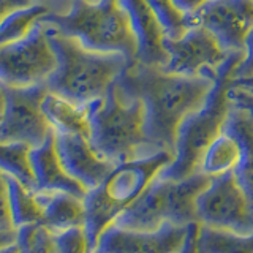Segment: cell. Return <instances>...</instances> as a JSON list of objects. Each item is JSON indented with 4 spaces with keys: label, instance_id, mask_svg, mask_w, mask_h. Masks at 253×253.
Returning <instances> with one entry per match:
<instances>
[{
    "label": "cell",
    "instance_id": "4",
    "mask_svg": "<svg viewBox=\"0 0 253 253\" xmlns=\"http://www.w3.org/2000/svg\"><path fill=\"white\" fill-rule=\"evenodd\" d=\"M241 59L242 54H229L226 62L217 70L213 85L204 105L182 121L174 141L172 160L160 171V177L180 180L200 171V163L206 149L223 130V125L233 109L231 73Z\"/></svg>",
    "mask_w": 253,
    "mask_h": 253
},
{
    "label": "cell",
    "instance_id": "16",
    "mask_svg": "<svg viewBox=\"0 0 253 253\" xmlns=\"http://www.w3.org/2000/svg\"><path fill=\"white\" fill-rule=\"evenodd\" d=\"M30 165L34 172L35 190L38 192H65L84 198L87 190L68 176L55 150L54 131L37 147L30 149Z\"/></svg>",
    "mask_w": 253,
    "mask_h": 253
},
{
    "label": "cell",
    "instance_id": "14",
    "mask_svg": "<svg viewBox=\"0 0 253 253\" xmlns=\"http://www.w3.org/2000/svg\"><path fill=\"white\" fill-rule=\"evenodd\" d=\"M54 141L63 169L87 192L100 185L114 169L116 165L101 157L84 136L54 131Z\"/></svg>",
    "mask_w": 253,
    "mask_h": 253
},
{
    "label": "cell",
    "instance_id": "9",
    "mask_svg": "<svg viewBox=\"0 0 253 253\" xmlns=\"http://www.w3.org/2000/svg\"><path fill=\"white\" fill-rule=\"evenodd\" d=\"M55 68V55L40 21L18 42L0 46V84L29 87L44 84Z\"/></svg>",
    "mask_w": 253,
    "mask_h": 253
},
{
    "label": "cell",
    "instance_id": "20",
    "mask_svg": "<svg viewBox=\"0 0 253 253\" xmlns=\"http://www.w3.org/2000/svg\"><path fill=\"white\" fill-rule=\"evenodd\" d=\"M241 152L237 138L223 128L206 149L200 163V171L211 177L234 171L241 160Z\"/></svg>",
    "mask_w": 253,
    "mask_h": 253
},
{
    "label": "cell",
    "instance_id": "2",
    "mask_svg": "<svg viewBox=\"0 0 253 253\" xmlns=\"http://www.w3.org/2000/svg\"><path fill=\"white\" fill-rule=\"evenodd\" d=\"M49 13L40 22L97 52L136 60V42L119 0H46Z\"/></svg>",
    "mask_w": 253,
    "mask_h": 253
},
{
    "label": "cell",
    "instance_id": "11",
    "mask_svg": "<svg viewBox=\"0 0 253 253\" xmlns=\"http://www.w3.org/2000/svg\"><path fill=\"white\" fill-rule=\"evenodd\" d=\"M168 54L165 73L179 76H215L229 57L218 40L203 26H190L177 38H165Z\"/></svg>",
    "mask_w": 253,
    "mask_h": 253
},
{
    "label": "cell",
    "instance_id": "13",
    "mask_svg": "<svg viewBox=\"0 0 253 253\" xmlns=\"http://www.w3.org/2000/svg\"><path fill=\"white\" fill-rule=\"evenodd\" d=\"M190 21L208 29L229 54L244 55L245 38L253 29V0H209Z\"/></svg>",
    "mask_w": 253,
    "mask_h": 253
},
{
    "label": "cell",
    "instance_id": "31",
    "mask_svg": "<svg viewBox=\"0 0 253 253\" xmlns=\"http://www.w3.org/2000/svg\"><path fill=\"white\" fill-rule=\"evenodd\" d=\"M172 2L185 16H192L200 10L203 5L208 3L209 0H172Z\"/></svg>",
    "mask_w": 253,
    "mask_h": 253
},
{
    "label": "cell",
    "instance_id": "5",
    "mask_svg": "<svg viewBox=\"0 0 253 253\" xmlns=\"http://www.w3.org/2000/svg\"><path fill=\"white\" fill-rule=\"evenodd\" d=\"M89 141L97 152L114 165L155 154L144 128V105L125 93L116 83L106 95L87 105Z\"/></svg>",
    "mask_w": 253,
    "mask_h": 253
},
{
    "label": "cell",
    "instance_id": "18",
    "mask_svg": "<svg viewBox=\"0 0 253 253\" xmlns=\"http://www.w3.org/2000/svg\"><path fill=\"white\" fill-rule=\"evenodd\" d=\"M42 111L55 133L79 134L89 139V111L87 105H76L52 92H47L42 101Z\"/></svg>",
    "mask_w": 253,
    "mask_h": 253
},
{
    "label": "cell",
    "instance_id": "35",
    "mask_svg": "<svg viewBox=\"0 0 253 253\" xmlns=\"http://www.w3.org/2000/svg\"><path fill=\"white\" fill-rule=\"evenodd\" d=\"M193 239H195V237H193ZM185 253H195V250H193V241H192V244H190V247L185 250Z\"/></svg>",
    "mask_w": 253,
    "mask_h": 253
},
{
    "label": "cell",
    "instance_id": "27",
    "mask_svg": "<svg viewBox=\"0 0 253 253\" xmlns=\"http://www.w3.org/2000/svg\"><path fill=\"white\" fill-rule=\"evenodd\" d=\"M54 236L55 244H57V253H90L84 228H71Z\"/></svg>",
    "mask_w": 253,
    "mask_h": 253
},
{
    "label": "cell",
    "instance_id": "25",
    "mask_svg": "<svg viewBox=\"0 0 253 253\" xmlns=\"http://www.w3.org/2000/svg\"><path fill=\"white\" fill-rule=\"evenodd\" d=\"M150 11L160 22L166 38H177L192 26L190 16H185L172 0H146Z\"/></svg>",
    "mask_w": 253,
    "mask_h": 253
},
{
    "label": "cell",
    "instance_id": "3",
    "mask_svg": "<svg viewBox=\"0 0 253 253\" xmlns=\"http://www.w3.org/2000/svg\"><path fill=\"white\" fill-rule=\"evenodd\" d=\"M44 27L55 55V68L44 85L47 92L76 105L103 98L122 71L133 63L122 54L89 51L76 40Z\"/></svg>",
    "mask_w": 253,
    "mask_h": 253
},
{
    "label": "cell",
    "instance_id": "8",
    "mask_svg": "<svg viewBox=\"0 0 253 253\" xmlns=\"http://www.w3.org/2000/svg\"><path fill=\"white\" fill-rule=\"evenodd\" d=\"M198 225L253 234V204L234 171L211 177L195 203Z\"/></svg>",
    "mask_w": 253,
    "mask_h": 253
},
{
    "label": "cell",
    "instance_id": "1",
    "mask_svg": "<svg viewBox=\"0 0 253 253\" xmlns=\"http://www.w3.org/2000/svg\"><path fill=\"white\" fill-rule=\"evenodd\" d=\"M215 76H179L133 62L116 79L121 89L144 105L146 138L154 152L172 154L182 121L200 109Z\"/></svg>",
    "mask_w": 253,
    "mask_h": 253
},
{
    "label": "cell",
    "instance_id": "22",
    "mask_svg": "<svg viewBox=\"0 0 253 253\" xmlns=\"http://www.w3.org/2000/svg\"><path fill=\"white\" fill-rule=\"evenodd\" d=\"M8 177V193H10V212L14 229L27 225L40 223L42 209H40L37 190L24 185L22 182Z\"/></svg>",
    "mask_w": 253,
    "mask_h": 253
},
{
    "label": "cell",
    "instance_id": "23",
    "mask_svg": "<svg viewBox=\"0 0 253 253\" xmlns=\"http://www.w3.org/2000/svg\"><path fill=\"white\" fill-rule=\"evenodd\" d=\"M49 13L47 5L43 3H32L26 8L16 10L0 21V46L18 42L22 37L29 34V30L35 26L44 14Z\"/></svg>",
    "mask_w": 253,
    "mask_h": 253
},
{
    "label": "cell",
    "instance_id": "15",
    "mask_svg": "<svg viewBox=\"0 0 253 253\" xmlns=\"http://www.w3.org/2000/svg\"><path fill=\"white\" fill-rule=\"evenodd\" d=\"M122 5L136 42V60L141 65L163 68L168 54L165 49V30L146 0H119Z\"/></svg>",
    "mask_w": 253,
    "mask_h": 253
},
{
    "label": "cell",
    "instance_id": "37",
    "mask_svg": "<svg viewBox=\"0 0 253 253\" xmlns=\"http://www.w3.org/2000/svg\"><path fill=\"white\" fill-rule=\"evenodd\" d=\"M245 92H250V93L253 95V89H249V90H245Z\"/></svg>",
    "mask_w": 253,
    "mask_h": 253
},
{
    "label": "cell",
    "instance_id": "17",
    "mask_svg": "<svg viewBox=\"0 0 253 253\" xmlns=\"http://www.w3.org/2000/svg\"><path fill=\"white\" fill-rule=\"evenodd\" d=\"M37 198L42 209L40 225L49 229L51 233L57 234L71 228H84V198L65 192H38V190Z\"/></svg>",
    "mask_w": 253,
    "mask_h": 253
},
{
    "label": "cell",
    "instance_id": "36",
    "mask_svg": "<svg viewBox=\"0 0 253 253\" xmlns=\"http://www.w3.org/2000/svg\"><path fill=\"white\" fill-rule=\"evenodd\" d=\"M37 3H43V2H46V0H35Z\"/></svg>",
    "mask_w": 253,
    "mask_h": 253
},
{
    "label": "cell",
    "instance_id": "33",
    "mask_svg": "<svg viewBox=\"0 0 253 253\" xmlns=\"http://www.w3.org/2000/svg\"><path fill=\"white\" fill-rule=\"evenodd\" d=\"M231 87L233 89H242V90L253 89V78L245 79V81H241V83H234V84H231Z\"/></svg>",
    "mask_w": 253,
    "mask_h": 253
},
{
    "label": "cell",
    "instance_id": "12",
    "mask_svg": "<svg viewBox=\"0 0 253 253\" xmlns=\"http://www.w3.org/2000/svg\"><path fill=\"white\" fill-rule=\"evenodd\" d=\"M198 225L165 223L152 231L109 226L92 253H185Z\"/></svg>",
    "mask_w": 253,
    "mask_h": 253
},
{
    "label": "cell",
    "instance_id": "30",
    "mask_svg": "<svg viewBox=\"0 0 253 253\" xmlns=\"http://www.w3.org/2000/svg\"><path fill=\"white\" fill-rule=\"evenodd\" d=\"M32 3H37L35 0H0V21L10 13L26 8Z\"/></svg>",
    "mask_w": 253,
    "mask_h": 253
},
{
    "label": "cell",
    "instance_id": "21",
    "mask_svg": "<svg viewBox=\"0 0 253 253\" xmlns=\"http://www.w3.org/2000/svg\"><path fill=\"white\" fill-rule=\"evenodd\" d=\"M193 250L195 253H253V234L242 236L225 229L198 225Z\"/></svg>",
    "mask_w": 253,
    "mask_h": 253
},
{
    "label": "cell",
    "instance_id": "28",
    "mask_svg": "<svg viewBox=\"0 0 253 253\" xmlns=\"http://www.w3.org/2000/svg\"><path fill=\"white\" fill-rule=\"evenodd\" d=\"M253 78V29L245 38V47H244V55L241 62L234 67L231 73V84L241 83L245 79Z\"/></svg>",
    "mask_w": 253,
    "mask_h": 253
},
{
    "label": "cell",
    "instance_id": "19",
    "mask_svg": "<svg viewBox=\"0 0 253 253\" xmlns=\"http://www.w3.org/2000/svg\"><path fill=\"white\" fill-rule=\"evenodd\" d=\"M223 128L233 133L241 144V160L234 174L253 204V119L241 111L231 109Z\"/></svg>",
    "mask_w": 253,
    "mask_h": 253
},
{
    "label": "cell",
    "instance_id": "32",
    "mask_svg": "<svg viewBox=\"0 0 253 253\" xmlns=\"http://www.w3.org/2000/svg\"><path fill=\"white\" fill-rule=\"evenodd\" d=\"M16 229H0V250L16 242Z\"/></svg>",
    "mask_w": 253,
    "mask_h": 253
},
{
    "label": "cell",
    "instance_id": "29",
    "mask_svg": "<svg viewBox=\"0 0 253 253\" xmlns=\"http://www.w3.org/2000/svg\"><path fill=\"white\" fill-rule=\"evenodd\" d=\"M0 229H14L10 212V193H8V177L0 171Z\"/></svg>",
    "mask_w": 253,
    "mask_h": 253
},
{
    "label": "cell",
    "instance_id": "7",
    "mask_svg": "<svg viewBox=\"0 0 253 253\" xmlns=\"http://www.w3.org/2000/svg\"><path fill=\"white\" fill-rule=\"evenodd\" d=\"M209 182L211 176L201 171L180 180L157 176L114 225L136 231H152L165 223L198 225L195 203Z\"/></svg>",
    "mask_w": 253,
    "mask_h": 253
},
{
    "label": "cell",
    "instance_id": "34",
    "mask_svg": "<svg viewBox=\"0 0 253 253\" xmlns=\"http://www.w3.org/2000/svg\"><path fill=\"white\" fill-rule=\"evenodd\" d=\"M3 105H5V100H3V92H2V87H0V116H2Z\"/></svg>",
    "mask_w": 253,
    "mask_h": 253
},
{
    "label": "cell",
    "instance_id": "26",
    "mask_svg": "<svg viewBox=\"0 0 253 253\" xmlns=\"http://www.w3.org/2000/svg\"><path fill=\"white\" fill-rule=\"evenodd\" d=\"M16 244L22 253H57L55 236L43 225H27L16 229Z\"/></svg>",
    "mask_w": 253,
    "mask_h": 253
},
{
    "label": "cell",
    "instance_id": "10",
    "mask_svg": "<svg viewBox=\"0 0 253 253\" xmlns=\"http://www.w3.org/2000/svg\"><path fill=\"white\" fill-rule=\"evenodd\" d=\"M3 111L0 116V142H21L37 147L52 133L42 111L47 89L44 84L29 87L2 85Z\"/></svg>",
    "mask_w": 253,
    "mask_h": 253
},
{
    "label": "cell",
    "instance_id": "24",
    "mask_svg": "<svg viewBox=\"0 0 253 253\" xmlns=\"http://www.w3.org/2000/svg\"><path fill=\"white\" fill-rule=\"evenodd\" d=\"M30 149L21 142H0V171L24 185L35 188L30 165Z\"/></svg>",
    "mask_w": 253,
    "mask_h": 253
},
{
    "label": "cell",
    "instance_id": "6",
    "mask_svg": "<svg viewBox=\"0 0 253 253\" xmlns=\"http://www.w3.org/2000/svg\"><path fill=\"white\" fill-rule=\"evenodd\" d=\"M172 160L168 150L116 165L100 185L89 190L84 196V231L89 241L90 253L97 247L101 234L122 213L131 208L160 171Z\"/></svg>",
    "mask_w": 253,
    "mask_h": 253
}]
</instances>
